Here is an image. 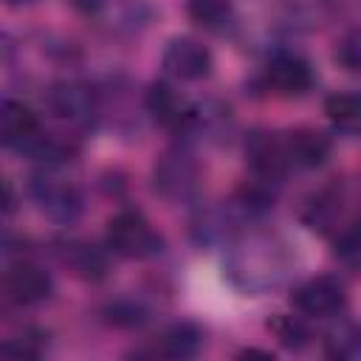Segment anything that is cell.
<instances>
[{"label": "cell", "instance_id": "1", "mask_svg": "<svg viewBox=\"0 0 361 361\" xmlns=\"http://www.w3.org/2000/svg\"><path fill=\"white\" fill-rule=\"evenodd\" d=\"M290 271L285 245L271 234H248L228 254V276L248 293H265L276 288Z\"/></svg>", "mask_w": 361, "mask_h": 361}, {"label": "cell", "instance_id": "2", "mask_svg": "<svg viewBox=\"0 0 361 361\" xmlns=\"http://www.w3.org/2000/svg\"><path fill=\"white\" fill-rule=\"evenodd\" d=\"M107 248L124 259H147L161 251V237L141 212H118L107 223Z\"/></svg>", "mask_w": 361, "mask_h": 361}, {"label": "cell", "instance_id": "3", "mask_svg": "<svg viewBox=\"0 0 361 361\" xmlns=\"http://www.w3.org/2000/svg\"><path fill=\"white\" fill-rule=\"evenodd\" d=\"M51 288L54 285H51L48 271L28 259H17V262L6 265L0 274V293L11 305H20V307L45 302L51 296Z\"/></svg>", "mask_w": 361, "mask_h": 361}, {"label": "cell", "instance_id": "4", "mask_svg": "<svg viewBox=\"0 0 361 361\" xmlns=\"http://www.w3.org/2000/svg\"><path fill=\"white\" fill-rule=\"evenodd\" d=\"M347 305V288L336 276H313L293 290V307L310 319L338 316Z\"/></svg>", "mask_w": 361, "mask_h": 361}, {"label": "cell", "instance_id": "5", "mask_svg": "<svg viewBox=\"0 0 361 361\" xmlns=\"http://www.w3.org/2000/svg\"><path fill=\"white\" fill-rule=\"evenodd\" d=\"M42 124L37 118V113L17 102L8 99L0 104V144L6 149H17V152H34L42 141Z\"/></svg>", "mask_w": 361, "mask_h": 361}, {"label": "cell", "instance_id": "6", "mask_svg": "<svg viewBox=\"0 0 361 361\" xmlns=\"http://www.w3.org/2000/svg\"><path fill=\"white\" fill-rule=\"evenodd\" d=\"M164 68L180 82H197L212 71V54L195 37H175L164 51Z\"/></svg>", "mask_w": 361, "mask_h": 361}, {"label": "cell", "instance_id": "7", "mask_svg": "<svg viewBox=\"0 0 361 361\" xmlns=\"http://www.w3.org/2000/svg\"><path fill=\"white\" fill-rule=\"evenodd\" d=\"M48 107L59 121L85 127L96 118V96L82 82H59L48 93Z\"/></svg>", "mask_w": 361, "mask_h": 361}, {"label": "cell", "instance_id": "8", "mask_svg": "<svg viewBox=\"0 0 361 361\" xmlns=\"http://www.w3.org/2000/svg\"><path fill=\"white\" fill-rule=\"evenodd\" d=\"M265 85L274 96H282V99H293V96H302L310 90L313 85V71L310 65L296 56V54H276L268 68H265Z\"/></svg>", "mask_w": 361, "mask_h": 361}, {"label": "cell", "instance_id": "9", "mask_svg": "<svg viewBox=\"0 0 361 361\" xmlns=\"http://www.w3.org/2000/svg\"><path fill=\"white\" fill-rule=\"evenodd\" d=\"M147 110L161 127L172 133H180L195 121V107L166 82H158L147 90Z\"/></svg>", "mask_w": 361, "mask_h": 361}, {"label": "cell", "instance_id": "10", "mask_svg": "<svg viewBox=\"0 0 361 361\" xmlns=\"http://www.w3.org/2000/svg\"><path fill=\"white\" fill-rule=\"evenodd\" d=\"M282 152H285V161L288 166H296V169H316L327 161L330 155V141L327 135L310 130V127H299V130H290L285 133L282 138Z\"/></svg>", "mask_w": 361, "mask_h": 361}, {"label": "cell", "instance_id": "11", "mask_svg": "<svg viewBox=\"0 0 361 361\" xmlns=\"http://www.w3.org/2000/svg\"><path fill=\"white\" fill-rule=\"evenodd\" d=\"M195 186H197V166L192 164L189 155L169 152L155 166V189H161V195L178 200V197L192 195Z\"/></svg>", "mask_w": 361, "mask_h": 361}, {"label": "cell", "instance_id": "12", "mask_svg": "<svg viewBox=\"0 0 361 361\" xmlns=\"http://www.w3.org/2000/svg\"><path fill=\"white\" fill-rule=\"evenodd\" d=\"M34 197L37 203L56 220H73L76 212H79V195L76 189L68 183V180H59V178H51V175H42V178H34Z\"/></svg>", "mask_w": 361, "mask_h": 361}, {"label": "cell", "instance_id": "13", "mask_svg": "<svg viewBox=\"0 0 361 361\" xmlns=\"http://www.w3.org/2000/svg\"><path fill=\"white\" fill-rule=\"evenodd\" d=\"M245 152H248V161L259 180H276L288 169L282 141L271 133H254L251 141L245 144Z\"/></svg>", "mask_w": 361, "mask_h": 361}, {"label": "cell", "instance_id": "14", "mask_svg": "<svg viewBox=\"0 0 361 361\" xmlns=\"http://www.w3.org/2000/svg\"><path fill=\"white\" fill-rule=\"evenodd\" d=\"M59 259L68 265V271H73L82 279H102L107 274V259L99 248H93L90 243L82 240H68L59 248Z\"/></svg>", "mask_w": 361, "mask_h": 361}, {"label": "cell", "instance_id": "15", "mask_svg": "<svg viewBox=\"0 0 361 361\" xmlns=\"http://www.w3.org/2000/svg\"><path fill=\"white\" fill-rule=\"evenodd\" d=\"M200 341H203L200 330L195 324L180 322V324H172L169 330L161 333L152 353L161 355V358H192V355H197Z\"/></svg>", "mask_w": 361, "mask_h": 361}, {"label": "cell", "instance_id": "16", "mask_svg": "<svg viewBox=\"0 0 361 361\" xmlns=\"http://www.w3.org/2000/svg\"><path fill=\"white\" fill-rule=\"evenodd\" d=\"M341 203L344 197L336 192V189H324L319 195L310 197V203L305 206V220L310 228H319V231H327L338 223L341 217Z\"/></svg>", "mask_w": 361, "mask_h": 361}, {"label": "cell", "instance_id": "17", "mask_svg": "<svg viewBox=\"0 0 361 361\" xmlns=\"http://www.w3.org/2000/svg\"><path fill=\"white\" fill-rule=\"evenodd\" d=\"M324 113L338 130L355 133L361 124V99L355 93H336L324 102Z\"/></svg>", "mask_w": 361, "mask_h": 361}, {"label": "cell", "instance_id": "18", "mask_svg": "<svg viewBox=\"0 0 361 361\" xmlns=\"http://www.w3.org/2000/svg\"><path fill=\"white\" fill-rule=\"evenodd\" d=\"M324 347H327V355H330V358H338V361H355V358L361 355V336H358L355 324L344 322V324H338L336 330L327 333Z\"/></svg>", "mask_w": 361, "mask_h": 361}, {"label": "cell", "instance_id": "19", "mask_svg": "<svg viewBox=\"0 0 361 361\" xmlns=\"http://www.w3.org/2000/svg\"><path fill=\"white\" fill-rule=\"evenodd\" d=\"M42 353H45V341L42 333L37 330H23L0 341V355L6 358H39Z\"/></svg>", "mask_w": 361, "mask_h": 361}, {"label": "cell", "instance_id": "20", "mask_svg": "<svg viewBox=\"0 0 361 361\" xmlns=\"http://www.w3.org/2000/svg\"><path fill=\"white\" fill-rule=\"evenodd\" d=\"M271 333L276 336V341L282 347H290V350H302L307 341H310V327L296 319V316H285L279 313L274 322H271Z\"/></svg>", "mask_w": 361, "mask_h": 361}, {"label": "cell", "instance_id": "21", "mask_svg": "<svg viewBox=\"0 0 361 361\" xmlns=\"http://www.w3.org/2000/svg\"><path fill=\"white\" fill-rule=\"evenodd\" d=\"M189 14L203 28L220 31V28H226V23L231 17V6H228V0H192L189 3Z\"/></svg>", "mask_w": 361, "mask_h": 361}, {"label": "cell", "instance_id": "22", "mask_svg": "<svg viewBox=\"0 0 361 361\" xmlns=\"http://www.w3.org/2000/svg\"><path fill=\"white\" fill-rule=\"evenodd\" d=\"M336 59H338V65L347 68L350 73L358 71V65H361V37H358V31H350V34L341 39V45H338V51H336Z\"/></svg>", "mask_w": 361, "mask_h": 361}, {"label": "cell", "instance_id": "23", "mask_svg": "<svg viewBox=\"0 0 361 361\" xmlns=\"http://www.w3.org/2000/svg\"><path fill=\"white\" fill-rule=\"evenodd\" d=\"M336 254H338L347 265H355V259H358V228H355V223L347 226V228L338 234V240H336Z\"/></svg>", "mask_w": 361, "mask_h": 361}, {"label": "cell", "instance_id": "24", "mask_svg": "<svg viewBox=\"0 0 361 361\" xmlns=\"http://www.w3.org/2000/svg\"><path fill=\"white\" fill-rule=\"evenodd\" d=\"M11 206H14V189H11V183L0 175V214H6Z\"/></svg>", "mask_w": 361, "mask_h": 361}, {"label": "cell", "instance_id": "25", "mask_svg": "<svg viewBox=\"0 0 361 361\" xmlns=\"http://www.w3.org/2000/svg\"><path fill=\"white\" fill-rule=\"evenodd\" d=\"M8 3H28V0H8Z\"/></svg>", "mask_w": 361, "mask_h": 361}]
</instances>
